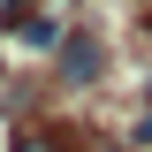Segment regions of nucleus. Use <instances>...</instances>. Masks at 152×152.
<instances>
[{
  "label": "nucleus",
  "mask_w": 152,
  "mask_h": 152,
  "mask_svg": "<svg viewBox=\"0 0 152 152\" xmlns=\"http://www.w3.org/2000/svg\"><path fill=\"white\" fill-rule=\"evenodd\" d=\"M8 8H23V0H8Z\"/></svg>",
  "instance_id": "obj_5"
},
{
  "label": "nucleus",
  "mask_w": 152,
  "mask_h": 152,
  "mask_svg": "<svg viewBox=\"0 0 152 152\" xmlns=\"http://www.w3.org/2000/svg\"><path fill=\"white\" fill-rule=\"evenodd\" d=\"M15 152H61V145H53V137H23Z\"/></svg>",
  "instance_id": "obj_3"
},
{
  "label": "nucleus",
  "mask_w": 152,
  "mask_h": 152,
  "mask_svg": "<svg viewBox=\"0 0 152 152\" xmlns=\"http://www.w3.org/2000/svg\"><path fill=\"white\" fill-rule=\"evenodd\" d=\"M8 38H15V46H31V53H61L69 23H61L53 8H8Z\"/></svg>",
  "instance_id": "obj_2"
},
{
  "label": "nucleus",
  "mask_w": 152,
  "mask_h": 152,
  "mask_svg": "<svg viewBox=\"0 0 152 152\" xmlns=\"http://www.w3.org/2000/svg\"><path fill=\"white\" fill-rule=\"evenodd\" d=\"M99 76H107V38L91 23H69V38H61V53H53V84L61 91H91Z\"/></svg>",
  "instance_id": "obj_1"
},
{
  "label": "nucleus",
  "mask_w": 152,
  "mask_h": 152,
  "mask_svg": "<svg viewBox=\"0 0 152 152\" xmlns=\"http://www.w3.org/2000/svg\"><path fill=\"white\" fill-rule=\"evenodd\" d=\"M145 114H152V76H145Z\"/></svg>",
  "instance_id": "obj_4"
}]
</instances>
